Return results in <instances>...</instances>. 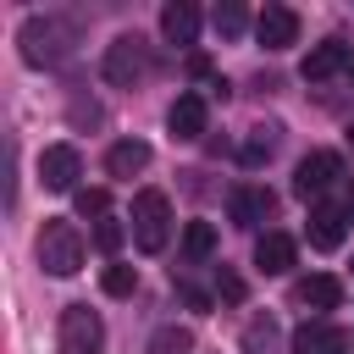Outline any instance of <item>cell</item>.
I'll use <instances>...</instances> for the list:
<instances>
[{
    "label": "cell",
    "instance_id": "7402d4cb",
    "mask_svg": "<svg viewBox=\"0 0 354 354\" xmlns=\"http://www.w3.org/2000/svg\"><path fill=\"white\" fill-rule=\"evenodd\" d=\"M243 28H249V11H243L238 0H227V6H216V33H221V39H238Z\"/></svg>",
    "mask_w": 354,
    "mask_h": 354
},
{
    "label": "cell",
    "instance_id": "2e32d148",
    "mask_svg": "<svg viewBox=\"0 0 354 354\" xmlns=\"http://www.w3.org/2000/svg\"><path fill=\"white\" fill-rule=\"evenodd\" d=\"M299 304H310V310H337V304H343V282H337L332 271H315V277L299 282Z\"/></svg>",
    "mask_w": 354,
    "mask_h": 354
},
{
    "label": "cell",
    "instance_id": "5bb4252c",
    "mask_svg": "<svg viewBox=\"0 0 354 354\" xmlns=\"http://www.w3.org/2000/svg\"><path fill=\"white\" fill-rule=\"evenodd\" d=\"M144 166H149V144L144 138H116L111 155H105V171L111 177H138Z\"/></svg>",
    "mask_w": 354,
    "mask_h": 354
},
{
    "label": "cell",
    "instance_id": "6da1fadb",
    "mask_svg": "<svg viewBox=\"0 0 354 354\" xmlns=\"http://www.w3.org/2000/svg\"><path fill=\"white\" fill-rule=\"evenodd\" d=\"M171 238V199L160 188H138L133 194V243L144 254H160Z\"/></svg>",
    "mask_w": 354,
    "mask_h": 354
},
{
    "label": "cell",
    "instance_id": "8fae6325",
    "mask_svg": "<svg viewBox=\"0 0 354 354\" xmlns=\"http://www.w3.org/2000/svg\"><path fill=\"white\" fill-rule=\"evenodd\" d=\"M293 260H299V243H293L288 232H260V243H254V266H260L266 277L293 271Z\"/></svg>",
    "mask_w": 354,
    "mask_h": 354
},
{
    "label": "cell",
    "instance_id": "e0dca14e",
    "mask_svg": "<svg viewBox=\"0 0 354 354\" xmlns=\"http://www.w3.org/2000/svg\"><path fill=\"white\" fill-rule=\"evenodd\" d=\"M343 210H332V205H315L310 210V249H337L343 243Z\"/></svg>",
    "mask_w": 354,
    "mask_h": 354
},
{
    "label": "cell",
    "instance_id": "9a60e30c",
    "mask_svg": "<svg viewBox=\"0 0 354 354\" xmlns=\"http://www.w3.org/2000/svg\"><path fill=\"white\" fill-rule=\"evenodd\" d=\"M160 33H166L171 44H194V39H199V11H194L188 0H171V6L160 11Z\"/></svg>",
    "mask_w": 354,
    "mask_h": 354
},
{
    "label": "cell",
    "instance_id": "7a4b0ae2",
    "mask_svg": "<svg viewBox=\"0 0 354 354\" xmlns=\"http://www.w3.org/2000/svg\"><path fill=\"white\" fill-rule=\"evenodd\" d=\"M17 44H22V61L28 66H55L72 50V28L61 17H28L22 33H17Z\"/></svg>",
    "mask_w": 354,
    "mask_h": 354
},
{
    "label": "cell",
    "instance_id": "52a82bcc",
    "mask_svg": "<svg viewBox=\"0 0 354 354\" xmlns=\"http://www.w3.org/2000/svg\"><path fill=\"white\" fill-rule=\"evenodd\" d=\"M254 39H260L266 50L299 44V11H293V6H266V11L254 17Z\"/></svg>",
    "mask_w": 354,
    "mask_h": 354
},
{
    "label": "cell",
    "instance_id": "30bf717a",
    "mask_svg": "<svg viewBox=\"0 0 354 354\" xmlns=\"http://www.w3.org/2000/svg\"><path fill=\"white\" fill-rule=\"evenodd\" d=\"M348 61H354V55H348V44H343V39H326V44H315V50L304 55V66H299V72H304V83H326L332 72H348Z\"/></svg>",
    "mask_w": 354,
    "mask_h": 354
},
{
    "label": "cell",
    "instance_id": "603a6c76",
    "mask_svg": "<svg viewBox=\"0 0 354 354\" xmlns=\"http://www.w3.org/2000/svg\"><path fill=\"white\" fill-rule=\"evenodd\" d=\"M100 288H105L111 299H127V293L138 288V271H133V266H105V277H100Z\"/></svg>",
    "mask_w": 354,
    "mask_h": 354
},
{
    "label": "cell",
    "instance_id": "44dd1931",
    "mask_svg": "<svg viewBox=\"0 0 354 354\" xmlns=\"http://www.w3.org/2000/svg\"><path fill=\"white\" fill-rule=\"evenodd\" d=\"M188 348H194V332L188 326H160L149 337V354H188Z\"/></svg>",
    "mask_w": 354,
    "mask_h": 354
},
{
    "label": "cell",
    "instance_id": "7c38bea8",
    "mask_svg": "<svg viewBox=\"0 0 354 354\" xmlns=\"http://www.w3.org/2000/svg\"><path fill=\"white\" fill-rule=\"evenodd\" d=\"M293 354H348V337L332 321H304L293 332Z\"/></svg>",
    "mask_w": 354,
    "mask_h": 354
},
{
    "label": "cell",
    "instance_id": "d4e9b609",
    "mask_svg": "<svg viewBox=\"0 0 354 354\" xmlns=\"http://www.w3.org/2000/svg\"><path fill=\"white\" fill-rule=\"evenodd\" d=\"M105 205H111L105 188H77V216H100L105 221Z\"/></svg>",
    "mask_w": 354,
    "mask_h": 354
},
{
    "label": "cell",
    "instance_id": "ffe728a7",
    "mask_svg": "<svg viewBox=\"0 0 354 354\" xmlns=\"http://www.w3.org/2000/svg\"><path fill=\"white\" fill-rule=\"evenodd\" d=\"M271 343H277V326H271V315H254V321L243 326V354H271Z\"/></svg>",
    "mask_w": 354,
    "mask_h": 354
},
{
    "label": "cell",
    "instance_id": "cb8c5ba5",
    "mask_svg": "<svg viewBox=\"0 0 354 354\" xmlns=\"http://www.w3.org/2000/svg\"><path fill=\"white\" fill-rule=\"evenodd\" d=\"M216 299H227V304H243V277H238L232 266H216Z\"/></svg>",
    "mask_w": 354,
    "mask_h": 354
},
{
    "label": "cell",
    "instance_id": "3957f363",
    "mask_svg": "<svg viewBox=\"0 0 354 354\" xmlns=\"http://www.w3.org/2000/svg\"><path fill=\"white\" fill-rule=\"evenodd\" d=\"M39 266L50 271V277H77V266H83V232L72 227V221H44L39 227Z\"/></svg>",
    "mask_w": 354,
    "mask_h": 354
},
{
    "label": "cell",
    "instance_id": "8992f818",
    "mask_svg": "<svg viewBox=\"0 0 354 354\" xmlns=\"http://www.w3.org/2000/svg\"><path fill=\"white\" fill-rule=\"evenodd\" d=\"M77 177H83V155H77L72 144H50V149L39 155V183H44L50 194H72Z\"/></svg>",
    "mask_w": 354,
    "mask_h": 354
},
{
    "label": "cell",
    "instance_id": "ac0fdd59",
    "mask_svg": "<svg viewBox=\"0 0 354 354\" xmlns=\"http://www.w3.org/2000/svg\"><path fill=\"white\" fill-rule=\"evenodd\" d=\"M183 254L188 260H210L216 254V227L210 221H188L183 227Z\"/></svg>",
    "mask_w": 354,
    "mask_h": 354
},
{
    "label": "cell",
    "instance_id": "4fadbf2b",
    "mask_svg": "<svg viewBox=\"0 0 354 354\" xmlns=\"http://www.w3.org/2000/svg\"><path fill=\"white\" fill-rule=\"evenodd\" d=\"M271 205H277V199H271V188H249V183H243V188H232V199H227V210H232V221H238V227L266 221V216H271Z\"/></svg>",
    "mask_w": 354,
    "mask_h": 354
},
{
    "label": "cell",
    "instance_id": "f1b7e54d",
    "mask_svg": "<svg viewBox=\"0 0 354 354\" xmlns=\"http://www.w3.org/2000/svg\"><path fill=\"white\" fill-rule=\"evenodd\" d=\"M348 138H354V127H348Z\"/></svg>",
    "mask_w": 354,
    "mask_h": 354
},
{
    "label": "cell",
    "instance_id": "5b68a950",
    "mask_svg": "<svg viewBox=\"0 0 354 354\" xmlns=\"http://www.w3.org/2000/svg\"><path fill=\"white\" fill-rule=\"evenodd\" d=\"M144 72H149V50H144V39H138V33H116V39L105 44V83L133 88Z\"/></svg>",
    "mask_w": 354,
    "mask_h": 354
},
{
    "label": "cell",
    "instance_id": "4316f807",
    "mask_svg": "<svg viewBox=\"0 0 354 354\" xmlns=\"http://www.w3.org/2000/svg\"><path fill=\"white\" fill-rule=\"evenodd\" d=\"M343 216L354 221V183H348V199H343Z\"/></svg>",
    "mask_w": 354,
    "mask_h": 354
},
{
    "label": "cell",
    "instance_id": "484cf974",
    "mask_svg": "<svg viewBox=\"0 0 354 354\" xmlns=\"http://www.w3.org/2000/svg\"><path fill=\"white\" fill-rule=\"evenodd\" d=\"M94 243H100V249H105V254H111V249H116V243H122V221H111V216H105V221H100V227H94Z\"/></svg>",
    "mask_w": 354,
    "mask_h": 354
},
{
    "label": "cell",
    "instance_id": "d6986e66",
    "mask_svg": "<svg viewBox=\"0 0 354 354\" xmlns=\"http://www.w3.org/2000/svg\"><path fill=\"white\" fill-rule=\"evenodd\" d=\"M271 149H277V127H254V133L243 138V166H266Z\"/></svg>",
    "mask_w": 354,
    "mask_h": 354
},
{
    "label": "cell",
    "instance_id": "277c9868",
    "mask_svg": "<svg viewBox=\"0 0 354 354\" xmlns=\"http://www.w3.org/2000/svg\"><path fill=\"white\" fill-rule=\"evenodd\" d=\"M55 337H61V354H105V321L88 304H66Z\"/></svg>",
    "mask_w": 354,
    "mask_h": 354
},
{
    "label": "cell",
    "instance_id": "83f0119b",
    "mask_svg": "<svg viewBox=\"0 0 354 354\" xmlns=\"http://www.w3.org/2000/svg\"><path fill=\"white\" fill-rule=\"evenodd\" d=\"M348 77H354V61H348Z\"/></svg>",
    "mask_w": 354,
    "mask_h": 354
},
{
    "label": "cell",
    "instance_id": "ba28073f",
    "mask_svg": "<svg viewBox=\"0 0 354 354\" xmlns=\"http://www.w3.org/2000/svg\"><path fill=\"white\" fill-rule=\"evenodd\" d=\"M337 177H343V160H337L332 149H315V155H304V160H299V171H293V194H304V199H310V194L332 188Z\"/></svg>",
    "mask_w": 354,
    "mask_h": 354
},
{
    "label": "cell",
    "instance_id": "9c48e42d",
    "mask_svg": "<svg viewBox=\"0 0 354 354\" xmlns=\"http://www.w3.org/2000/svg\"><path fill=\"white\" fill-rule=\"evenodd\" d=\"M205 122H210V105H205V94H177L171 100V111H166V127H171V138H199L205 133Z\"/></svg>",
    "mask_w": 354,
    "mask_h": 354
}]
</instances>
